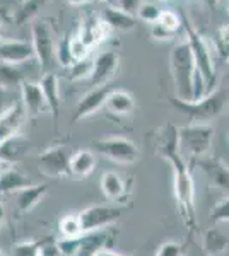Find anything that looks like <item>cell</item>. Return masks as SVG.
I'll use <instances>...</instances> for the list:
<instances>
[{
    "label": "cell",
    "instance_id": "f35d334b",
    "mask_svg": "<svg viewBox=\"0 0 229 256\" xmlns=\"http://www.w3.org/2000/svg\"><path fill=\"white\" fill-rule=\"evenodd\" d=\"M18 96L16 92H12L9 88H4L0 86V116H2L6 111H9L12 106L18 104Z\"/></svg>",
    "mask_w": 229,
    "mask_h": 256
},
{
    "label": "cell",
    "instance_id": "d6986e66",
    "mask_svg": "<svg viewBox=\"0 0 229 256\" xmlns=\"http://www.w3.org/2000/svg\"><path fill=\"white\" fill-rule=\"evenodd\" d=\"M26 114L28 113L24 110V106L18 102V104L12 106L9 111H6L0 116V142L21 134V128H23L24 122H26Z\"/></svg>",
    "mask_w": 229,
    "mask_h": 256
},
{
    "label": "cell",
    "instance_id": "7c38bea8",
    "mask_svg": "<svg viewBox=\"0 0 229 256\" xmlns=\"http://www.w3.org/2000/svg\"><path fill=\"white\" fill-rule=\"evenodd\" d=\"M190 166H197L214 188L229 192V166L217 156H203L195 159Z\"/></svg>",
    "mask_w": 229,
    "mask_h": 256
},
{
    "label": "cell",
    "instance_id": "d590c367",
    "mask_svg": "<svg viewBox=\"0 0 229 256\" xmlns=\"http://www.w3.org/2000/svg\"><path fill=\"white\" fill-rule=\"evenodd\" d=\"M210 220L214 224H220V222H227L229 224V195L214 205V208L210 212Z\"/></svg>",
    "mask_w": 229,
    "mask_h": 256
},
{
    "label": "cell",
    "instance_id": "4316f807",
    "mask_svg": "<svg viewBox=\"0 0 229 256\" xmlns=\"http://www.w3.org/2000/svg\"><path fill=\"white\" fill-rule=\"evenodd\" d=\"M31 181L24 176V172H21L18 168L11 166L0 176V193H18L21 190L31 186Z\"/></svg>",
    "mask_w": 229,
    "mask_h": 256
},
{
    "label": "cell",
    "instance_id": "83f0119b",
    "mask_svg": "<svg viewBox=\"0 0 229 256\" xmlns=\"http://www.w3.org/2000/svg\"><path fill=\"white\" fill-rule=\"evenodd\" d=\"M28 146L29 142L21 134L6 138L4 142H0V158L9 160V162H14L19 156H23L28 150Z\"/></svg>",
    "mask_w": 229,
    "mask_h": 256
},
{
    "label": "cell",
    "instance_id": "6da1fadb",
    "mask_svg": "<svg viewBox=\"0 0 229 256\" xmlns=\"http://www.w3.org/2000/svg\"><path fill=\"white\" fill-rule=\"evenodd\" d=\"M169 72H171L176 98L193 101L205 96V84L200 72L197 70L193 53L186 40L173 46L169 55Z\"/></svg>",
    "mask_w": 229,
    "mask_h": 256
},
{
    "label": "cell",
    "instance_id": "60d3db41",
    "mask_svg": "<svg viewBox=\"0 0 229 256\" xmlns=\"http://www.w3.org/2000/svg\"><path fill=\"white\" fill-rule=\"evenodd\" d=\"M38 256H62L60 246L55 239H45V241H40V253Z\"/></svg>",
    "mask_w": 229,
    "mask_h": 256
},
{
    "label": "cell",
    "instance_id": "ab89813d",
    "mask_svg": "<svg viewBox=\"0 0 229 256\" xmlns=\"http://www.w3.org/2000/svg\"><path fill=\"white\" fill-rule=\"evenodd\" d=\"M38 253H40V241L19 242L12 250V256H38Z\"/></svg>",
    "mask_w": 229,
    "mask_h": 256
},
{
    "label": "cell",
    "instance_id": "4fadbf2b",
    "mask_svg": "<svg viewBox=\"0 0 229 256\" xmlns=\"http://www.w3.org/2000/svg\"><path fill=\"white\" fill-rule=\"evenodd\" d=\"M134 178H123L120 172L108 171L101 176V192L110 202L127 204L132 195Z\"/></svg>",
    "mask_w": 229,
    "mask_h": 256
},
{
    "label": "cell",
    "instance_id": "7dc6e473",
    "mask_svg": "<svg viewBox=\"0 0 229 256\" xmlns=\"http://www.w3.org/2000/svg\"><path fill=\"white\" fill-rule=\"evenodd\" d=\"M202 2L205 4L207 7H210V9H214V7L219 4V0H202Z\"/></svg>",
    "mask_w": 229,
    "mask_h": 256
},
{
    "label": "cell",
    "instance_id": "52a82bcc",
    "mask_svg": "<svg viewBox=\"0 0 229 256\" xmlns=\"http://www.w3.org/2000/svg\"><path fill=\"white\" fill-rule=\"evenodd\" d=\"M33 34V46H35L36 58H38L41 74H47L50 65L53 64V58L57 56V44L53 40L52 28L47 20H33L31 26Z\"/></svg>",
    "mask_w": 229,
    "mask_h": 256
},
{
    "label": "cell",
    "instance_id": "e575fe53",
    "mask_svg": "<svg viewBox=\"0 0 229 256\" xmlns=\"http://www.w3.org/2000/svg\"><path fill=\"white\" fill-rule=\"evenodd\" d=\"M93 64L94 62H91V60H82V62L74 64L72 67L69 68L70 79L72 80H84V79L89 80L91 72H93Z\"/></svg>",
    "mask_w": 229,
    "mask_h": 256
},
{
    "label": "cell",
    "instance_id": "5bb4252c",
    "mask_svg": "<svg viewBox=\"0 0 229 256\" xmlns=\"http://www.w3.org/2000/svg\"><path fill=\"white\" fill-rule=\"evenodd\" d=\"M93 72L89 77V84L96 88V86H103L113 80L115 74L118 72L120 67V55L113 50L99 53L98 56L93 60Z\"/></svg>",
    "mask_w": 229,
    "mask_h": 256
},
{
    "label": "cell",
    "instance_id": "30bf717a",
    "mask_svg": "<svg viewBox=\"0 0 229 256\" xmlns=\"http://www.w3.org/2000/svg\"><path fill=\"white\" fill-rule=\"evenodd\" d=\"M154 154L164 160H171L181 156L180 148V128L173 123H164L154 132Z\"/></svg>",
    "mask_w": 229,
    "mask_h": 256
},
{
    "label": "cell",
    "instance_id": "44dd1931",
    "mask_svg": "<svg viewBox=\"0 0 229 256\" xmlns=\"http://www.w3.org/2000/svg\"><path fill=\"white\" fill-rule=\"evenodd\" d=\"M110 241H111L110 229H103V230H96V232L82 234V236L79 238L77 251L74 256H96V253H99L101 250L108 248Z\"/></svg>",
    "mask_w": 229,
    "mask_h": 256
},
{
    "label": "cell",
    "instance_id": "7bdbcfd3",
    "mask_svg": "<svg viewBox=\"0 0 229 256\" xmlns=\"http://www.w3.org/2000/svg\"><path fill=\"white\" fill-rule=\"evenodd\" d=\"M96 256H132V254H123V253H118V251L110 250V248H105V250H101L99 253H96Z\"/></svg>",
    "mask_w": 229,
    "mask_h": 256
},
{
    "label": "cell",
    "instance_id": "484cf974",
    "mask_svg": "<svg viewBox=\"0 0 229 256\" xmlns=\"http://www.w3.org/2000/svg\"><path fill=\"white\" fill-rule=\"evenodd\" d=\"M47 195V184H31V186L18 192V208L21 212L28 214L31 212L36 205L43 200V196Z\"/></svg>",
    "mask_w": 229,
    "mask_h": 256
},
{
    "label": "cell",
    "instance_id": "b9f144b4",
    "mask_svg": "<svg viewBox=\"0 0 229 256\" xmlns=\"http://www.w3.org/2000/svg\"><path fill=\"white\" fill-rule=\"evenodd\" d=\"M142 6V0H118V6L122 10L128 12V14H137V10H139V7Z\"/></svg>",
    "mask_w": 229,
    "mask_h": 256
},
{
    "label": "cell",
    "instance_id": "9a60e30c",
    "mask_svg": "<svg viewBox=\"0 0 229 256\" xmlns=\"http://www.w3.org/2000/svg\"><path fill=\"white\" fill-rule=\"evenodd\" d=\"M35 46L31 41L24 40H7L0 43V64L21 65L35 58Z\"/></svg>",
    "mask_w": 229,
    "mask_h": 256
},
{
    "label": "cell",
    "instance_id": "3957f363",
    "mask_svg": "<svg viewBox=\"0 0 229 256\" xmlns=\"http://www.w3.org/2000/svg\"><path fill=\"white\" fill-rule=\"evenodd\" d=\"M168 101L174 110L185 113L190 123H209L210 120L220 116L222 111L229 106V89L215 88L212 92L193 101H185L176 96L168 98Z\"/></svg>",
    "mask_w": 229,
    "mask_h": 256
},
{
    "label": "cell",
    "instance_id": "7a4b0ae2",
    "mask_svg": "<svg viewBox=\"0 0 229 256\" xmlns=\"http://www.w3.org/2000/svg\"><path fill=\"white\" fill-rule=\"evenodd\" d=\"M169 166L173 171V193L178 214L186 230V236L188 239H193L198 230V217L195 207V181L191 176V166L183 156L169 160Z\"/></svg>",
    "mask_w": 229,
    "mask_h": 256
},
{
    "label": "cell",
    "instance_id": "f546056e",
    "mask_svg": "<svg viewBox=\"0 0 229 256\" xmlns=\"http://www.w3.org/2000/svg\"><path fill=\"white\" fill-rule=\"evenodd\" d=\"M45 4H47V0H24V2L21 4L19 10L16 12V16H14V24L23 26V24L33 20L36 18V14L43 9Z\"/></svg>",
    "mask_w": 229,
    "mask_h": 256
},
{
    "label": "cell",
    "instance_id": "d6a6232c",
    "mask_svg": "<svg viewBox=\"0 0 229 256\" xmlns=\"http://www.w3.org/2000/svg\"><path fill=\"white\" fill-rule=\"evenodd\" d=\"M69 53H70V58H72V65H74V64H77V62L87 60V56H89V53H91V48L79 38V34L76 32V34L69 38Z\"/></svg>",
    "mask_w": 229,
    "mask_h": 256
},
{
    "label": "cell",
    "instance_id": "f6af8a7d",
    "mask_svg": "<svg viewBox=\"0 0 229 256\" xmlns=\"http://www.w3.org/2000/svg\"><path fill=\"white\" fill-rule=\"evenodd\" d=\"M4 41H7V31H6L4 22L0 20V43H4Z\"/></svg>",
    "mask_w": 229,
    "mask_h": 256
},
{
    "label": "cell",
    "instance_id": "c3c4849f",
    "mask_svg": "<svg viewBox=\"0 0 229 256\" xmlns=\"http://www.w3.org/2000/svg\"><path fill=\"white\" fill-rule=\"evenodd\" d=\"M4 220H6V210H4V205L0 204V227H2Z\"/></svg>",
    "mask_w": 229,
    "mask_h": 256
},
{
    "label": "cell",
    "instance_id": "4dcf8cb0",
    "mask_svg": "<svg viewBox=\"0 0 229 256\" xmlns=\"http://www.w3.org/2000/svg\"><path fill=\"white\" fill-rule=\"evenodd\" d=\"M58 232H60L62 239H74L82 236V226H81V218H79V214H70V216H65L60 218L58 222Z\"/></svg>",
    "mask_w": 229,
    "mask_h": 256
},
{
    "label": "cell",
    "instance_id": "836d02e7",
    "mask_svg": "<svg viewBox=\"0 0 229 256\" xmlns=\"http://www.w3.org/2000/svg\"><path fill=\"white\" fill-rule=\"evenodd\" d=\"M161 12H162V9H159V7H157L156 4H152V2H142V6H140L139 10H137V18L152 26V24H156L157 20H159Z\"/></svg>",
    "mask_w": 229,
    "mask_h": 256
},
{
    "label": "cell",
    "instance_id": "8d00e7d4",
    "mask_svg": "<svg viewBox=\"0 0 229 256\" xmlns=\"http://www.w3.org/2000/svg\"><path fill=\"white\" fill-rule=\"evenodd\" d=\"M154 256H186V250L180 241H166L159 246Z\"/></svg>",
    "mask_w": 229,
    "mask_h": 256
},
{
    "label": "cell",
    "instance_id": "816d5d0a",
    "mask_svg": "<svg viewBox=\"0 0 229 256\" xmlns=\"http://www.w3.org/2000/svg\"><path fill=\"white\" fill-rule=\"evenodd\" d=\"M0 256H6V254H4V253H2V250H0Z\"/></svg>",
    "mask_w": 229,
    "mask_h": 256
},
{
    "label": "cell",
    "instance_id": "ba28073f",
    "mask_svg": "<svg viewBox=\"0 0 229 256\" xmlns=\"http://www.w3.org/2000/svg\"><path fill=\"white\" fill-rule=\"evenodd\" d=\"M123 210L120 207H111V205H91V207L84 208L79 212V218H81L82 232L89 234L96 232V230L108 229L113 226L115 222L120 220Z\"/></svg>",
    "mask_w": 229,
    "mask_h": 256
},
{
    "label": "cell",
    "instance_id": "ac0fdd59",
    "mask_svg": "<svg viewBox=\"0 0 229 256\" xmlns=\"http://www.w3.org/2000/svg\"><path fill=\"white\" fill-rule=\"evenodd\" d=\"M183 28V18L174 10H162L161 18L151 26V36L157 41H168Z\"/></svg>",
    "mask_w": 229,
    "mask_h": 256
},
{
    "label": "cell",
    "instance_id": "ffe728a7",
    "mask_svg": "<svg viewBox=\"0 0 229 256\" xmlns=\"http://www.w3.org/2000/svg\"><path fill=\"white\" fill-rule=\"evenodd\" d=\"M96 162L98 160H96L93 150L81 148V150L74 152L70 156V162H69V178H72V180H86L87 176L93 174Z\"/></svg>",
    "mask_w": 229,
    "mask_h": 256
},
{
    "label": "cell",
    "instance_id": "74e56055",
    "mask_svg": "<svg viewBox=\"0 0 229 256\" xmlns=\"http://www.w3.org/2000/svg\"><path fill=\"white\" fill-rule=\"evenodd\" d=\"M69 38H70V34H65L64 38L60 40V43L57 44V58L60 62L62 67H65V68L72 67V58H70V53H69Z\"/></svg>",
    "mask_w": 229,
    "mask_h": 256
},
{
    "label": "cell",
    "instance_id": "d4e9b609",
    "mask_svg": "<svg viewBox=\"0 0 229 256\" xmlns=\"http://www.w3.org/2000/svg\"><path fill=\"white\" fill-rule=\"evenodd\" d=\"M202 250L207 256H219L229 250V236L217 227H210L202 236Z\"/></svg>",
    "mask_w": 229,
    "mask_h": 256
},
{
    "label": "cell",
    "instance_id": "2e32d148",
    "mask_svg": "<svg viewBox=\"0 0 229 256\" xmlns=\"http://www.w3.org/2000/svg\"><path fill=\"white\" fill-rule=\"evenodd\" d=\"M21 99H23V106L28 114L31 116H40L43 113H50L48 101L43 94L40 82L26 80L21 86Z\"/></svg>",
    "mask_w": 229,
    "mask_h": 256
},
{
    "label": "cell",
    "instance_id": "ee69618b",
    "mask_svg": "<svg viewBox=\"0 0 229 256\" xmlns=\"http://www.w3.org/2000/svg\"><path fill=\"white\" fill-rule=\"evenodd\" d=\"M11 166H12V162H9V160H6V159L0 158V176H2L4 172H6Z\"/></svg>",
    "mask_w": 229,
    "mask_h": 256
},
{
    "label": "cell",
    "instance_id": "cb8c5ba5",
    "mask_svg": "<svg viewBox=\"0 0 229 256\" xmlns=\"http://www.w3.org/2000/svg\"><path fill=\"white\" fill-rule=\"evenodd\" d=\"M101 19L111 28V31H130L134 30L137 24L135 16L122 10L120 7H106L101 14Z\"/></svg>",
    "mask_w": 229,
    "mask_h": 256
},
{
    "label": "cell",
    "instance_id": "bcb514c9",
    "mask_svg": "<svg viewBox=\"0 0 229 256\" xmlns=\"http://www.w3.org/2000/svg\"><path fill=\"white\" fill-rule=\"evenodd\" d=\"M65 2H67L69 6H72V7H79V6H84V4L89 2V0H65Z\"/></svg>",
    "mask_w": 229,
    "mask_h": 256
},
{
    "label": "cell",
    "instance_id": "5b68a950",
    "mask_svg": "<svg viewBox=\"0 0 229 256\" xmlns=\"http://www.w3.org/2000/svg\"><path fill=\"white\" fill-rule=\"evenodd\" d=\"M212 142H214V126L210 123H188L180 126L181 156H185L186 152L191 160L209 154Z\"/></svg>",
    "mask_w": 229,
    "mask_h": 256
},
{
    "label": "cell",
    "instance_id": "681fc988",
    "mask_svg": "<svg viewBox=\"0 0 229 256\" xmlns=\"http://www.w3.org/2000/svg\"><path fill=\"white\" fill-rule=\"evenodd\" d=\"M96 2H111V0H96Z\"/></svg>",
    "mask_w": 229,
    "mask_h": 256
},
{
    "label": "cell",
    "instance_id": "f1b7e54d",
    "mask_svg": "<svg viewBox=\"0 0 229 256\" xmlns=\"http://www.w3.org/2000/svg\"><path fill=\"white\" fill-rule=\"evenodd\" d=\"M26 82L24 74L18 65L11 64H0V86L4 88H21Z\"/></svg>",
    "mask_w": 229,
    "mask_h": 256
},
{
    "label": "cell",
    "instance_id": "f5cc1de1",
    "mask_svg": "<svg viewBox=\"0 0 229 256\" xmlns=\"http://www.w3.org/2000/svg\"><path fill=\"white\" fill-rule=\"evenodd\" d=\"M19 2H21V4H23V2H24V0H19Z\"/></svg>",
    "mask_w": 229,
    "mask_h": 256
},
{
    "label": "cell",
    "instance_id": "9c48e42d",
    "mask_svg": "<svg viewBox=\"0 0 229 256\" xmlns=\"http://www.w3.org/2000/svg\"><path fill=\"white\" fill-rule=\"evenodd\" d=\"M69 147L64 144H55L50 146L38 156V166L43 174L50 178H62L69 176V162H70Z\"/></svg>",
    "mask_w": 229,
    "mask_h": 256
},
{
    "label": "cell",
    "instance_id": "7402d4cb",
    "mask_svg": "<svg viewBox=\"0 0 229 256\" xmlns=\"http://www.w3.org/2000/svg\"><path fill=\"white\" fill-rule=\"evenodd\" d=\"M105 108L113 116H128L135 110V99L127 89H115L108 98Z\"/></svg>",
    "mask_w": 229,
    "mask_h": 256
},
{
    "label": "cell",
    "instance_id": "1f68e13d",
    "mask_svg": "<svg viewBox=\"0 0 229 256\" xmlns=\"http://www.w3.org/2000/svg\"><path fill=\"white\" fill-rule=\"evenodd\" d=\"M214 48L219 58L229 64V24H222L214 36Z\"/></svg>",
    "mask_w": 229,
    "mask_h": 256
},
{
    "label": "cell",
    "instance_id": "277c9868",
    "mask_svg": "<svg viewBox=\"0 0 229 256\" xmlns=\"http://www.w3.org/2000/svg\"><path fill=\"white\" fill-rule=\"evenodd\" d=\"M183 28H185V36L186 41L190 44V50L193 53L195 65L197 70L200 72L203 84H205V94L212 92L217 88V72H215V65L212 60V52L209 43L205 38H202V34L191 26V22L186 18H183Z\"/></svg>",
    "mask_w": 229,
    "mask_h": 256
},
{
    "label": "cell",
    "instance_id": "f907efd6",
    "mask_svg": "<svg viewBox=\"0 0 229 256\" xmlns=\"http://www.w3.org/2000/svg\"><path fill=\"white\" fill-rule=\"evenodd\" d=\"M227 16H229V0H227Z\"/></svg>",
    "mask_w": 229,
    "mask_h": 256
},
{
    "label": "cell",
    "instance_id": "8992f818",
    "mask_svg": "<svg viewBox=\"0 0 229 256\" xmlns=\"http://www.w3.org/2000/svg\"><path fill=\"white\" fill-rule=\"evenodd\" d=\"M93 147L98 154L116 164H134L140 156L135 142H132L130 138L120 137V135L96 138L93 140Z\"/></svg>",
    "mask_w": 229,
    "mask_h": 256
},
{
    "label": "cell",
    "instance_id": "8fae6325",
    "mask_svg": "<svg viewBox=\"0 0 229 256\" xmlns=\"http://www.w3.org/2000/svg\"><path fill=\"white\" fill-rule=\"evenodd\" d=\"M116 88H113L111 82L108 84H103V86H96L91 90H87L84 96L81 98V101L77 102L76 110H74V114H72V122H81L91 114L98 113L103 106H106V101L110 98V94L113 92Z\"/></svg>",
    "mask_w": 229,
    "mask_h": 256
},
{
    "label": "cell",
    "instance_id": "e0dca14e",
    "mask_svg": "<svg viewBox=\"0 0 229 256\" xmlns=\"http://www.w3.org/2000/svg\"><path fill=\"white\" fill-rule=\"evenodd\" d=\"M111 28L101 18H89L79 26L77 34L91 50L98 46L101 41H105L110 34Z\"/></svg>",
    "mask_w": 229,
    "mask_h": 256
},
{
    "label": "cell",
    "instance_id": "603a6c76",
    "mask_svg": "<svg viewBox=\"0 0 229 256\" xmlns=\"http://www.w3.org/2000/svg\"><path fill=\"white\" fill-rule=\"evenodd\" d=\"M40 86L43 89V94L48 101V108L53 118H58L60 114V82H58V76L55 72H47L41 76Z\"/></svg>",
    "mask_w": 229,
    "mask_h": 256
}]
</instances>
